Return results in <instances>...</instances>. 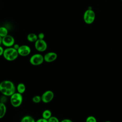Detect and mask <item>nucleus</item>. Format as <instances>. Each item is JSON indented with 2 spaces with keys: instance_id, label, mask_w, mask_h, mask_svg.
Masks as SVG:
<instances>
[{
  "instance_id": "obj_1",
  "label": "nucleus",
  "mask_w": 122,
  "mask_h": 122,
  "mask_svg": "<svg viewBox=\"0 0 122 122\" xmlns=\"http://www.w3.org/2000/svg\"><path fill=\"white\" fill-rule=\"evenodd\" d=\"M16 88L10 80H4L0 82V92L5 96H10L16 92Z\"/></svg>"
},
{
  "instance_id": "obj_2",
  "label": "nucleus",
  "mask_w": 122,
  "mask_h": 122,
  "mask_svg": "<svg viewBox=\"0 0 122 122\" xmlns=\"http://www.w3.org/2000/svg\"><path fill=\"white\" fill-rule=\"evenodd\" d=\"M17 50L15 49L13 47L6 48L4 49L3 56L4 58L10 61H15L19 56Z\"/></svg>"
},
{
  "instance_id": "obj_3",
  "label": "nucleus",
  "mask_w": 122,
  "mask_h": 122,
  "mask_svg": "<svg viewBox=\"0 0 122 122\" xmlns=\"http://www.w3.org/2000/svg\"><path fill=\"white\" fill-rule=\"evenodd\" d=\"M23 102L22 94L15 92L10 96V102L12 106L15 108L20 107Z\"/></svg>"
},
{
  "instance_id": "obj_4",
  "label": "nucleus",
  "mask_w": 122,
  "mask_h": 122,
  "mask_svg": "<svg viewBox=\"0 0 122 122\" xmlns=\"http://www.w3.org/2000/svg\"><path fill=\"white\" fill-rule=\"evenodd\" d=\"M83 18L84 22L88 25H90L94 21L95 13L92 8H89L85 11Z\"/></svg>"
},
{
  "instance_id": "obj_5",
  "label": "nucleus",
  "mask_w": 122,
  "mask_h": 122,
  "mask_svg": "<svg viewBox=\"0 0 122 122\" xmlns=\"http://www.w3.org/2000/svg\"><path fill=\"white\" fill-rule=\"evenodd\" d=\"M30 63L33 66H39L44 62V57L40 53L33 54L30 58Z\"/></svg>"
},
{
  "instance_id": "obj_6",
  "label": "nucleus",
  "mask_w": 122,
  "mask_h": 122,
  "mask_svg": "<svg viewBox=\"0 0 122 122\" xmlns=\"http://www.w3.org/2000/svg\"><path fill=\"white\" fill-rule=\"evenodd\" d=\"M34 47L37 51L43 52L47 50L48 45L44 40L38 39L34 42Z\"/></svg>"
},
{
  "instance_id": "obj_7",
  "label": "nucleus",
  "mask_w": 122,
  "mask_h": 122,
  "mask_svg": "<svg viewBox=\"0 0 122 122\" xmlns=\"http://www.w3.org/2000/svg\"><path fill=\"white\" fill-rule=\"evenodd\" d=\"M54 94L51 90H47L44 92L41 95V102L45 103L50 102L53 99Z\"/></svg>"
},
{
  "instance_id": "obj_8",
  "label": "nucleus",
  "mask_w": 122,
  "mask_h": 122,
  "mask_svg": "<svg viewBox=\"0 0 122 122\" xmlns=\"http://www.w3.org/2000/svg\"><path fill=\"white\" fill-rule=\"evenodd\" d=\"M15 44L14 38L9 34L4 37L2 39V44L7 48L11 47Z\"/></svg>"
},
{
  "instance_id": "obj_9",
  "label": "nucleus",
  "mask_w": 122,
  "mask_h": 122,
  "mask_svg": "<svg viewBox=\"0 0 122 122\" xmlns=\"http://www.w3.org/2000/svg\"><path fill=\"white\" fill-rule=\"evenodd\" d=\"M17 51L20 56L22 57H26L30 55V53L31 49L27 45H20Z\"/></svg>"
},
{
  "instance_id": "obj_10",
  "label": "nucleus",
  "mask_w": 122,
  "mask_h": 122,
  "mask_svg": "<svg viewBox=\"0 0 122 122\" xmlns=\"http://www.w3.org/2000/svg\"><path fill=\"white\" fill-rule=\"evenodd\" d=\"M43 57L44 61L46 62H51L57 59L58 55L56 52L50 51L46 53Z\"/></svg>"
},
{
  "instance_id": "obj_11",
  "label": "nucleus",
  "mask_w": 122,
  "mask_h": 122,
  "mask_svg": "<svg viewBox=\"0 0 122 122\" xmlns=\"http://www.w3.org/2000/svg\"><path fill=\"white\" fill-rule=\"evenodd\" d=\"M7 112V107L5 104L0 102V119L3 118Z\"/></svg>"
},
{
  "instance_id": "obj_12",
  "label": "nucleus",
  "mask_w": 122,
  "mask_h": 122,
  "mask_svg": "<svg viewBox=\"0 0 122 122\" xmlns=\"http://www.w3.org/2000/svg\"><path fill=\"white\" fill-rule=\"evenodd\" d=\"M27 39L30 42H35L38 39V35L34 33H30L27 35Z\"/></svg>"
},
{
  "instance_id": "obj_13",
  "label": "nucleus",
  "mask_w": 122,
  "mask_h": 122,
  "mask_svg": "<svg viewBox=\"0 0 122 122\" xmlns=\"http://www.w3.org/2000/svg\"><path fill=\"white\" fill-rule=\"evenodd\" d=\"M16 89L18 92L22 94L26 91V86L23 83H19L17 86Z\"/></svg>"
},
{
  "instance_id": "obj_14",
  "label": "nucleus",
  "mask_w": 122,
  "mask_h": 122,
  "mask_svg": "<svg viewBox=\"0 0 122 122\" xmlns=\"http://www.w3.org/2000/svg\"><path fill=\"white\" fill-rule=\"evenodd\" d=\"M51 116H52V112L51 110L46 109L42 113V118L48 120Z\"/></svg>"
},
{
  "instance_id": "obj_15",
  "label": "nucleus",
  "mask_w": 122,
  "mask_h": 122,
  "mask_svg": "<svg viewBox=\"0 0 122 122\" xmlns=\"http://www.w3.org/2000/svg\"><path fill=\"white\" fill-rule=\"evenodd\" d=\"M20 122H36V121L31 116L25 115L21 118Z\"/></svg>"
},
{
  "instance_id": "obj_16",
  "label": "nucleus",
  "mask_w": 122,
  "mask_h": 122,
  "mask_svg": "<svg viewBox=\"0 0 122 122\" xmlns=\"http://www.w3.org/2000/svg\"><path fill=\"white\" fill-rule=\"evenodd\" d=\"M8 34V30L6 27L0 26V36L3 38Z\"/></svg>"
},
{
  "instance_id": "obj_17",
  "label": "nucleus",
  "mask_w": 122,
  "mask_h": 122,
  "mask_svg": "<svg viewBox=\"0 0 122 122\" xmlns=\"http://www.w3.org/2000/svg\"><path fill=\"white\" fill-rule=\"evenodd\" d=\"M32 101L34 103H38L41 102V96L40 95H35L32 98Z\"/></svg>"
},
{
  "instance_id": "obj_18",
  "label": "nucleus",
  "mask_w": 122,
  "mask_h": 122,
  "mask_svg": "<svg viewBox=\"0 0 122 122\" xmlns=\"http://www.w3.org/2000/svg\"><path fill=\"white\" fill-rule=\"evenodd\" d=\"M85 122H97V120L93 116H89L87 117Z\"/></svg>"
},
{
  "instance_id": "obj_19",
  "label": "nucleus",
  "mask_w": 122,
  "mask_h": 122,
  "mask_svg": "<svg viewBox=\"0 0 122 122\" xmlns=\"http://www.w3.org/2000/svg\"><path fill=\"white\" fill-rule=\"evenodd\" d=\"M48 122H60L58 118L55 116H52L48 120Z\"/></svg>"
},
{
  "instance_id": "obj_20",
  "label": "nucleus",
  "mask_w": 122,
  "mask_h": 122,
  "mask_svg": "<svg viewBox=\"0 0 122 122\" xmlns=\"http://www.w3.org/2000/svg\"><path fill=\"white\" fill-rule=\"evenodd\" d=\"M37 35H38V39L44 40V38L45 37V35H44V34L43 32H40Z\"/></svg>"
},
{
  "instance_id": "obj_21",
  "label": "nucleus",
  "mask_w": 122,
  "mask_h": 122,
  "mask_svg": "<svg viewBox=\"0 0 122 122\" xmlns=\"http://www.w3.org/2000/svg\"><path fill=\"white\" fill-rule=\"evenodd\" d=\"M36 122H48V121L46 119H45L43 118H41L36 120Z\"/></svg>"
},
{
  "instance_id": "obj_22",
  "label": "nucleus",
  "mask_w": 122,
  "mask_h": 122,
  "mask_svg": "<svg viewBox=\"0 0 122 122\" xmlns=\"http://www.w3.org/2000/svg\"><path fill=\"white\" fill-rule=\"evenodd\" d=\"M4 51V49L1 45H0V56H3Z\"/></svg>"
},
{
  "instance_id": "obj_23",
  "label": "nucleus",
  "mask_w": 122,
  "mask_h": 122,
  "mask_svg": "<svg viewBox=\"0 0 122 122\" xmlns=\"http://www.w3.org/2000/svg\"><path fill=\"white\" fill-rule=\"evenodd\" d=\"M60 122H73L69 119H64L61 120Z\"/></svg>"
},
{
  "instance_id": "obj_24",
  "label": "nucleus",
  "mask_w": 122,
  "mask_h": 122,
  "mask_svg": "<svg viewBox=\"0 0 122 122\" xmlns=\"http://www.w3.org/2000/svg\"><path fill=\"white\" fill-rule=\"evenodd\" d=\"M20 45H19L18 44H14V45H13V46H12L15 49H16V50H18V49L19 48V47H20Z\"/></svg>"
},
{
  "instance_id": "obj_25",
  "label": "nucleus",
  "mask_w": 122,
  "mask_h": 122,
  "mask_svg": "<svg viewBox=\"0 0 122 122\" xmlns=\"http://www.w3.org/2000/svg\"><path fill=\"white\" fill-rule=\"evenodd\" d=\"M2 38L0 36V45L2 44Z\"/></svg>"
},
{
  "instance_id": "obj_26",
  "label": "nucleus",
  "mask_w": 122,
  "mask_h": 122,
  "mask_svg": "<svg viewBox=\"0 0 122 122\" xmlns=\"http://www.w3.org/2000/svg\"><path fill=\"white\" fill-rule=\"evenodd\" d=\"M105 122H111V121H105Z\"/></svg>"
},
{
  "instance_id": "obj_27",
  "label": "nucleus",
  "mask_w": 122,
  "mask_h": 122,
  "mask_svg": "<svg viewBox=\"0 0 122 122\" xmlns=\"http://www.w3.org/2000/svg\"></svg>"
},
{
  "instance_id": "obj_28",
  "label": "nucleus",
  "mask_w": 122,
  "mask_h": 122,
  "mask_svg": "<svg viewBox=\"0 0 122 122\" xmlns=\"http://www.w3.org/2000/svg\"></svg>"
}]
</instances>
